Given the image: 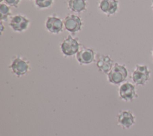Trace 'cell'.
<instances>
[{"mask_svg":"<svg viewBox=\"0 0 153 136\" xmlns=\"http://www.w3.org/2000/svg\"><path fill=\"white\" fill-rule=\"evenodd\" d=\"M76 58L81 64H88L92 63L94 58V53L93 50L83 48L76 53Z\"/></svg>","mask_w":153,"mask_h":136,"instance_id":"8","label":"cell"},{"mask_svg":"<svg viewBox=\"0 0 153 136\" xmlns=\"http://www.w3.org/2000/svg\"><path fill=\"white\" fill-rule=\"evenodd\" d=\"M99 7L103 13L113 14L117 10L118 1L117 0H102Z\"/></svg>","mask_w":153,"mask_h":136,"instance_id":"12","label":"cell"},{"mask_svg":"<svg viewBox=\"0 0 153 136\" xmlns=\"http://www.w3.org/2000/svg\"><path fill=\"white\" fill-rule=\"evenodd\" d=\"M152 60H153V50H152Z\"/></svg>","mask_w":153,"mask_h":136,"instance_id":"18","label":"cell"},{"mask_svg":"<svg viewBox=\"0 0 153 136\" xmlns=\"http://www.w3.org/2000/svg\"><path fill=\"white\" fill-rule=\"evenodd\" d=\"M52 0H35L36 5L39 8H47L51 5Z\"/></svg>","mask_w":153,"mask_h":136,"instance_id":"15","label":"cell"},{"mask_svg":"<svg viewBox=\"0 0 153 136\" xmlns=\"http://www.w3.org/2000/svg\"><path fill=\"white\" fill-rule=\"evenodd\" d=\"M120 98L126 102H129L138 97L135 86L130 82H127L120 85L118 90Z\"/></svg>","mask_w":153,"mask_h":136,"instance_id":"3","label":"cell"},{"mask_svg":"<svg viewBox=\"0 0 153 136\" xmlns=\"http://www.w3.org/2000/svg\"><path fill=\"white\" fill-rule=\"evenodd\" d=\"M0 14H1V20H7L8 16L10 14V9L8 7L4 4H1L0 5Z\"/></svg>","mask_w":153,"mask_h":136,"instance_id":"14","label":"cell"},{"mask_svg":"<svg viewBox=\"0 0 153 136\" xmlns=\"http://www.w3.org/2000/svg\"><path fill=\"white\" fill-rule=\"evenodd\" d=\"M64 24L67 30L74 33L81 29L82 22L79 17L75 15H69L65 17Z\"/></svg>","mask_w":153,"mask_h":136,"instance_id":"7","label":"cell"},{"mask_svg":"<svg viewBox=\"0 0 153 136\" xmlns=\"http://www.w3.org/2000/svg\"><path fill=\"white\" fill-rule=\"evenodd\" d=\"M61 50L66 56H71L76 54L79 51V45L76 39L69 35L61 44Z\"/></svg>","mask_w":153,"mask_h":136,"instance_id":"6","label":"cell"},{"mask_svg":"<svg viewBox=\"0 0 153 136\" xmlns=\"http://www.w3.org/2000/svg\"><path fill=\"white\" fill-rule=\"evenodd\" d=\"M3 30H4V26H3V25H2V22H1V33L2 32Z\"/></svg>","mask_w":153,"mask_h":136,"instance_id":"17","label":"cell"},{"mask_svg":"<svg viewBox=\"0 0 153 136\" xmlns=\"http://www.w3.org/2000/svg\"><path fill=\"white\" fill-rule=\"evenodd\" d=\"M117 121L118 126L123 129H127L135 123V117L130 110H121L117 115Z\"/></svg>","mask_w":153,"mask_h":136,"instance_id":"5","label":"cell"},{"mask_svg":"<svg viewBox=\"0 0 153 136\" xmlns=\"http://www.w3.org/2000/svg\"><path fill=\"white\" fill-rule=\"evenodd\" d=\"M96 66L100 72L108 73L113 66V60L108 55H99L97 57Z\"/></svg>","mask_w":153,"mask_h":136,"instance_id":"9","label":"cell"},{"mask_svg":"<svg viewBox=\"0 0 153 136\" xmlns=\"http://www.w3.org/2000/svg\"><path fill=\"white\" fill-rule=\"evenodd\" d=\"M69 8L75 13H80L85 10V0H69Z\"/></svg>","mask_w":153,"mask_h":136,"instance_id":"13","label":"cell"},{"mask_svg":"<svg viewBox=\"0 0 153 136\" xmlns=\"http://www.w3.org/2000/svg\"><path fill=\"white\" fill-rule=\"evenodd\" d=\"M29 24V20L25 17L17 15L14 16L10 23V26L16 31L21 32L25 30Z\"/></svg>","mask_w":153,"mask_h":136,"instance_id":"10","label":"cell"},{"mask_svg":"<svg viewBox=\"0 0 153 136\" xmlns=\"http://www.w3.org/2000/svg\"><path fill=\"white\" fill-rule=\"evenodd\" d=\"M151 72L148 66L142 64H136L131 74V79L137 85H143L149 79Z\"/></svg>","mask_w":153,"mask_h":136,"instance_id":"2","label":"cell"},{"mask_svg":"<svg viewBox=\"0 0 153 136\" xmlns=\"http://www.w3.org/2000/svg\"><path fill=\"white\" fill-rule=\"evenodd\" d=\"M128 75V72L124 65L115 63L108 73L109 82L113 84H120L124 82Z\"/></svg>","mask_w":153,"mask_h":136,"instance_id":"1","label":"cell"},{"mask_svg":"<svg viewBox=\"0 0 153 136\" xmlns=\"http://www.w3.org/2000/svg\"><path fill=\"white\" fill-rule=\"evenodd\" d=\"M46 27L51 33H57L62 31L63 28L62 21L56 17H49L46 21Z\"/></svg>","mask_w":153,"mask_h":136,"instance_id":"11","label":"cell"},{"mask_svg":"<svg viewBox=\"0 0 153 136\" xmlns=\"http://www.w3.org/2000/svg\"><path fill=\"white\" fill-rule=\"evenodd\" d=\"M20 0H5V2L10 6L17 7Z\"/></svg>","mask_w":153,"mask_h":136,"instance_id":"16","label":"cell"},{"mask_svg":"<svg viewBox=\"0 0 153 136\" xmlns=\"http://www.w3.org/2000/svg\"><path fill=\"white\" fill-rule=\"evenodd\" d=\"M3 0H0V2H2Z\"/></svg>","mask_w":153,"mask_h":136,"instance_id":"20","label":"cell"},{"mask_svg":"<svg viewBox=\"0 0 153 136\" xmlns=\"http://www.w3.org/2000/svg\"><path fill=\"white\" fill-rule=\"evenodd\" d=\"M9 68L17 76H22L27 73L29 69V62L20 57H15L11 61Z\"/></svg>","mask_w":153,"mask_h":136,"instance_id":"4","label":"cell"},{"mask_svg":"<svg viewBox=\"0 0 153 136\" xmlns=\"http://www.w3.org/2000/svg\"><path fill=\"white\" fill-rule=\"evenodd\" d=\"M151 8H152V10H153V2H152V6H151Z\"/></svg>","mask_w":153,"mask_h":136,"instance_id":"19","label":"cell"}]
</instances>
